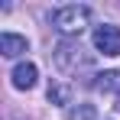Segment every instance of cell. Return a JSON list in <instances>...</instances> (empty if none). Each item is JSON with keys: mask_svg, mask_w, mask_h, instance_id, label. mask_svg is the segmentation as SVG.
Returning <instances> with one entry per match:
<instances>
[{"mask_svg": "<svg viewBox=\"0 0 120 120\" xmlns=\"http://www.w3.org/2000/svg\"><path fill=\"white\" fill-rule=\"evenodd\" d=\"M36 78H39V71H36L33 62H20V65L13 68V88H16V91H29V88L36 84Z\"/></svg>", "mask_w": 120, "mask_h": 120, "instance_id": "4", "label": "cell"}, {"mask_svg": "<svg viewBox=\"0 0 120 120\" xmlns=\"http://www.w3.org/2000/svg\"><path fill=\"white\" fill-rule=\"evenodd\" d=\"M94 117V107H81V110H71L68 120H91Z\"/></svg>", "mask_w": 120, "mask_h": 120, "instance_id": "8", "label": "cell"}, {"mask_svg": "<svg viewBox=\"0 0 120 120\" xmlns=\"http://www.w3.org/2000/svg\"><path fill=\"white\" fill-rule=\"evenodd\" d=\"M49 101H55V104H68V91H65L62 84H49Z\"/></svg>", "mask_w": 120, "mask_h": 120, "instance_id": "7", "label": "cell"}, {"mask_svg": "<svg viewBox=\"0 0 120 120\" xmlns=\"http://www.w3.org/2000/svg\"><path fill=\"white\" fill-rule=\"evenodd\" d=\"M94 88H98V91H120V71H104V75H98Z\"/></svg>", "mask_w": 120, "mask_h": 120, "instance_id": "6", "label": "cell"}, {"mask_svg": "<svg viewBox=\"0 0 120 120\" xmlns=\"http://www.w3.org/2000/svg\"><path fill=\"white\" fill-rule=\"evenodd\" d=\"M88 20H91V10H88V7H78V3L62 7V10L52 13V26H55L59 33H65V36H78L81 29L88 26Z\"/></svg>", "mask_w": 120, "mask_h": 120, "instance_id": "1", "label": "cell"}, {"mask_svg": "<svg viewBox=\"0 0 120 120\" xmlns=\"http://www.w3.org/2000/svg\"><path fill=\"white\" fill-rule=\"evenodd\" d=\"M55 62H59V68L65 75H75L78 68H91V65H94L91 55H84L81 42H62L59 52H55Z\"/></svg>", "mask_w": 120, "mask_h": 120, "instance_id": "2", "label": "cell"}, {"mask_svg": "<svg viewBox=\"0 0 120 120\" xmlns=\"http://www.w3.org/2000/svg\"><path fill=\"white\" fill-rule=\"evenodd\" d=\"M94 49L104 55H120V26L114 23H104L94 29Z\"/></svg>", "mask_w": 120, "mask_h": 120, "instance_id": "3", "label": "cell"}, {"mask_svg": "<svg viewBox=\"0 0 120 120\" xmlns=\"http://www.w3.org/2000/svg\"><path fill=\"white\" fill-rule=\"evenodd\" d=\"M26 49H29L26 36H16V33H3V36H0V52H3L7 59H16V55H23Z\"/></svg>", "mask_w": 120, "mask_h": 120, "instance_id": "5", "label": "cell"}]
</instances>
